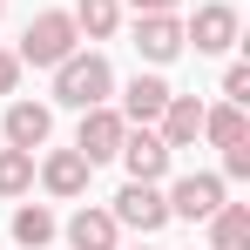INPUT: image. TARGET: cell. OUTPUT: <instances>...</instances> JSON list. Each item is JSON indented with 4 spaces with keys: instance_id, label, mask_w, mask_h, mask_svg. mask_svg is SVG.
<instances>
[{
    "instance_id": "6da1fadb",
    "label": "cell",
    "mask_w": 250,
    "mask_h": 250,
    "mask_svg": "<svg viewBox=\"0 0 250 250\" xmlns=\"http://www.w3.org/2000/svg\"><path fill=\"white\" fill-rule=\"evenodd\" d=\"M108 88H115V75H108L102 54H68L54 68V102H68V108H102Z\"/></svg>"
},
{
    "instance_id": "7a4b0ae2",
    "label": "cell",
    "mask_w": 250,
    "mask_h": 250,
    "mask_svg": "<svg viewBox=\"0 0 250 250\" xmlns=\"http://www.w3.org/2000/svg\"><path fill=\"white\" fill-rule=\"evenodd\" d=\"M68 54H75V14H34L14 61H27V68H61Z\"/></svg>"
},
{
    "instance_id": "3957f363",
    "label": "cell",
    "mask_w": 250,
    "mask_h": 250,
    "mask_svg": "<svg viewBox=\"0 0 250 250\" xmlns=\"http://www.w3.org/2000/svg\"><path fill=\"white\" fill-rule=\"evenodd\" d=\"M115 223H128V230H142V237H156L169 223V203H163V189L156 183H128L122 196H115V209H108Z\"/></svg>"
},
{
    "instance_id": "277c9868",
    "label": "cell",
    "mask_w": 250,
    "mask_h": 250,
    "mask_svg": "<svg viewBox=\"0 0 250 250\" xmlns=\"http://www.w3.org/2000/svg\"><path fill=\"white\" fill-rule=\"evenodd\" d=\"M183 41H196V54H230L237 47V7H196V21L183 27Z\"/></svg>"
},
{
    "instance_id": "5b68a950",
    "label": "cell",
    "mask_w": 250,
    "mask_h": 250,
    "mask_svg": "<svg viewBox=\"0 0 250 250\" xmlns=\"http://www.w3.org/2000/svg\"><path fill=\"white\" fill-rule=\"evenodd\" d=\"M128 122L115 115V108H82V135H75V149H82L88 163H108L115 149H122Z\"/></svg>"
},
{
    "instance_id": "8992f818",
    "label": "cell",
    "mask_w": 250,
    "mask_h": 250,
    "mask_svg": "<svg viewBox=\"0 0 250 250\" xmlns=\"http://www.w3.org/2000/svg\"><path fill=\"white\" fill-rule=\"evenodd\" d=\"M128 163V183H163V169H169V142L163 135H149V128H135V135H122V149H115Z\"/></svg>"
},
{
    "instance_id": "52a82bcc",
    "label": "cell",
    "mask_w": 250,
    "mask_h": 250,
    "mask_svg": "<svg viewBox=\"0 0 250 250\" xmlns=\"http://www.w3.org/2000/svg\"><path fill=\"white\" fill-rule=\"evenodd\" d=\"M163 203H169V216H189V223H203L209 209L223 203V176H183V183L169 189Z\"/></svg>"
},
{
    "instance_id": "ba28073f",
    "label": "cell",
    "mask_w": 250,
    "mask_h": 250,
    "mask_svg": "<svg viewBox=\"0 0 250 250\" xmlns=\"http://www.w3.org/2000/svg\"><path fill=\"white\" fill-rule=\"evenodd\" d=\"M135 47L149 61H176L183 54V21L176 14H135Z\"/></svg>"
},
{
    "instance_id": "9c48e42d",
    "label": "cell",
    "mask_w": 250,
    "mask_h": 250,
    "mask_svg": "<svg viewBox=\"0 0 250 250\" xmlns=\"http://www.w3.org/2000/svg\"><path fill=\"white\" fill-rule=\"evenodd\" d=\"M88 176H95V163H88L82 149H54V156L41 163V183L54 189V196H82V189H88Z\"/></svg>"
},
{
    "instance_id": "30bf717a",
    "label": "cell",
    "mask_w": 250,
    "mask_h": 250,
    "mask_svg": "<svg viewBox=\"0 0 250 250\" xmlns=\"http://www.w3.org/2000/svg\"><path fill=\"white\" fill-rule=\"evenodd\" d=\"M163 108H169V82H163V75H135V82H128V95H122V122L149 128Z\"/></svg>"
},
{
    "instance_id": "8fae6325",
    "label": "cell",
    "mask_w": 250,
    "mask_h": 250,
    "mask_svg": "<svg viewBox=\"0 0 250 250\" xmlns=\"http://www.w3.org/2000/svg\"><path fill=\"white\" fill-rule=\"evenodd\" d=\"M203 135V102L196 95H169V108H163V142L169 149H189Z\"/></svg>"
},
{
    "instance_id": "7c38bea8",
    "label": "cell",
    "mask_w": 250,
    "mask_h": 250,
    "mask_svg": "<svg viewBox=\"0 0 250 250\" xmlns=\"http://www.w3.org/2000/svg\"><path fill=\"white\" fill-rule=\"evenodd\" d=\"M47 128H54V115H47L41 102H14V108H7V142H14V149H41Z\"/></svg>"
},
{
    "instance_id": "4fadbf2b",
    "label": "cell",
    "mask_w": 250,
    "mask_h": 250,
    "mask_svg": "<svg viewBox=\"0 0 250 250\" xmlns=\"http://www.w3.org/2000/svg\"><path fill=\"white\" fill-rule=\"evenodd\" d=\"M68 244L75 250H115V216H108V209H75Z\"/></svg>"
},
{
    "instance_id": "5bb4252c",
    "label": "cell",
    "mask_w": 250,
    "mask_h": 250,
    "mask_svg": "<svg viewBox=\"0 0 250 250\" xmlns=\"http://www.w3.org/2000/svg\"><path fill=\"white\" fill-rule=\"evenodd\" d=\"M209 237H216V250H250V209L244 203H216L209 209Z\"/></svg>"
},
{
    "instance_id": "9a60e30c",
    "label": "cell",
    "mask_w": 250,
    "mask_h": 250,
    "mask_svg": "<svg viewBox=\"0 0 250 250\" xmlns=\"http://www.w3.org/2000/svg\"><path fill=\"white\" fill-rule=\"evenodd\" d=\"M115 21H122V7H115V0H82V7H75V34H95V41H108V34H115Z\"/></svg>"
},
{
    "instance_id": "2e32d148",
    "label": "cell",
    "mask_w": 250,
    "mask_h": 250,
    "mask_svg": "<svg viewBox=\"0 0 250 250\" xmlns=\"http://www.w3.org/2000/svg\"><path fill=\"white\" fill-rule=\"evenodd\" d=\"M203 135L216 142V149L244 142V108H237V102H223V108H203Z\"/></svg>"
},
{
    "instance_id": "e0dca14e",
    "label": "cell",
    "mask_w": 250,
    "mask_h": 250,
    "mask_svg": "<svg viewBox=\"0 0 250 250\" xmlns=\"http://www.w3.org/2000/svg\"><path fill=\"white\" fill-rule=\"evenodd\" d=\"M34 183V149H0V196H21Z\"/></svg>"
},
{
    "instance_id": "ac0fdd59",
    "label": "cell",
    "mask_w": 250,
    "mask_h": 250,
    "mask_svg": "<svg viewBox=\"0 0 250 250\" xmlns=\"http://www.w3.org/2000/svg\"><path fill=\"white\" fill-rule=\"evenodd\" d=\"M47 237H54V216H47L41 203H27V209H14V244H27V250H41Z\"/></svg>"
},
{
    "instance_id": "d6986e66",
    "label": "cell",
    "mask_w": 250,
    "mask_h": 250,
    "mask_svg": "<svg viewBox=\"0 0 250 250\" xmlns=\"http://www.w3.org/2000/svg\"><path fill=\"white\" fill-rule=\"evenodd\" d=\"M223 176H237V183L250 176V135H244V142H230V149H223Z\"/></svg>"
},
{
    "instance_id": "ffe728a7",
    "label": "cell",
    "mask_w": 250,
    "mask_h": 250,
    "mask_svg": "<svg viewBox=\"0 0 250 250\" xmlns=\"http://www.w3.org/2000/svg\"><path fill=\"white\" fill-rule=\"evenodd\" d=\"M223 95H230V102H237V108H244V102H250V68H244V61H237V68H230V75H223Z\"/></svg>"
},
{
    "instance_id": "44dd1931",
    "label": "cell",
    "mask_w": 250,
    "mask_h": 250,
    "mask_svg": "<svg viewBox=\"0 0 250 250\" xmlns=\"http://www.w3.org/2000/svg\"><path fill=\"white\" fill-rule=\"evenodd\" d=\"M14 82H21V61H14V54H0V95H14Z\"/></svg>"
},
{
    "instance_id": "7402d4cb",
    "label": "cell",
    "mask_w": 250,
    "mask_h": 250,
    "mask_svg": "<svg viewBox=\"0 0 250 250\" xmlns=\"http://www.w3.org/2000/svg\"><path fill=\"white\" fill-rule=\"evenodd\" d=\"M176 0H135V14H169Z\"/></svg>"
},
{
    "instance_id": "603a6c76",
    "label": "cell",
    "mask_w": 250,
    "mask_h": 250,
    "mask_svg": "<svg viewBox=\"0 0 250 250\" xmlns=\"http://www.w3.org/2000/svg\"><path fill=\"white\" fill-rule=\"evenodd\" d=\"M0 14H7V0H0Z\"/></svg>"
}]
</instances>
